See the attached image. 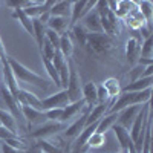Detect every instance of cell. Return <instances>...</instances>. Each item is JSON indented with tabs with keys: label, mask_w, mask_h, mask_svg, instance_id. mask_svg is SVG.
<instances>
[{
	"label": "cell",
	"mask_w": 153,
	"mask_h": 153,
	"mask_svg": "<svg viewBox=\"0 0 153 153\" xmlns=\"http://www.w3.org/2000/svg\"><path fill=\"white\" fill-rule=\"evenodd\" d=\"M92 107H87L78 118L76 120H74L72 123H69L68 126H66V129L63 130V136H65L69 143H74L75 139H76V136H78L83 130H84V127H86V120H87V115H89V110H91Z\"/></svg>",
	"instance_id": "cell-7"
},
{
	"label": "cell",
	"mask_w": 153,
	"mask_h": 153,
	"mask_svg": "<svg viewBox=\"0 0 153 153\" xmlns=\"http://www.w3.org/2000/svg\"><path fill=\"white\" fill-rule=\"evenodd\" d=\"M115 48V38L101 34H87V40L84 45V49L89 52V55L94 57H104Z\"/></svg>",
	"instance_id": "cell-3"
},
{
	"label": "cell",
	"mask_w": 153,
	"mask_h": 153,
	"mask_svg": "<svg viewBox=\"0 0 153 153\" xmlns=\"http://www.w3.org/2000/svg\"><path fill=\"white\" fill-rule=\"evenodd\" d=\"M0 126H3L5 129H8L9 132L16 133V135L22 133L20 126H19L17 120H16L14 117H12V115H11L9 112H6V110H5V109H2V107H0Z\"/></svg>",
	"instance_id": "cell-19"
},
{
	"label": "cell",
	"mask_w": 153,
	"mask_h": 153,
	"mask_svg": "<svg viewBox=\"0 0 153 153\" xmlns=\"http://www.w3.org/2000/svg\"><path fill=\"white\" fill-rule=\"evenodd\" d=\"M0 150H2V153H26L25 150H19V149H14V147H9L5 143H0Z\"/></svg>",
	"instance_id": "cell-39"
},
{
	"label": "cell",
	"mask_w": 153,
	"mask_h": 153,
	"mask_svg": "<svg viewBox=\"0 0 153 153\" xmlns=\"http://www.w3.org/2000/svg\"><path fill=\"white\" fill-rule=\"evenodd\" d=\"M141 109H143V106H129V107L123 109L121 112H118L117 124L129 130L133 124V121H135V118L138 117V113L141 112Z\"/></svg>",
	"instance_id": "cell-14"
},
{
	"label": "cell",
	"mask_w": 153,
	"mask_h": 153,
	"mask_svg": "<svg viewBox=\"0 0 153 153\" xmlns=\"http://www.w3.org/2000/svg\"><path fill=\"white\" fill-rule=\"evenodd\" d=\"M20 109H22L25 124H28L29 127H32V129L48 123V118H46L45 112L38 110V109H34V107H29V106H20Z\"/></svg>",
	"instance_id": "cell-9"
},
{
	"label": "cell",
	"mask_w": 153,
	"mask_h": 153,
	"mask_svg": "<svg viewBox=\"0 0 153 153\" xmlns=\"http://www.w3.org/2000/svg\"><path fill=\"white\" fill-rule=\"evenodd\" d=\"M80 25L89 32V34H101L103 28H101V22H100V16L95 11V8L92 11H89L87 14L80 20Z\"/></svg>",
	"instance_id": "cell-13"
},
{
	"label": "cell",
	"mask_w": 153,
	"mask_h": 153,
	"mask_svg": "<svg viewBox=\"0 0 153 153\" xmlns=\"http://www.w3.org/2000/svg\"><path fill=\"white\" fill-rule=\"evenodd\" d=\"M106 143H107V136L104 133L94 132L91 135V138L87 139V143H86V146H84V149L81 152L87 153V152H92V150H97V149H103L106 146Z\"/></svg>",
	"instance_id": "cell-23"
},
{
	"label": "cell",
	"mask_w": 153,
	"mask_h": 153,
	"mask_svg": "<svg viewBox=\"0 0 153 153\" xmlns=\"http://www.w3.org/2000/svg\"><path fill=\"white\" fill-rule=\"evenodd\" d=\"M35 144L38 146V149L42 150V153H65V152H61L60 149H57L49 139H38V141H35Z\"/></svg>",
	"instance_id": "cell-34"
},
{
	"label": "cell",
	"mask_w": 153,
	"mask_h": 153,
	"mask_svg": "<svg viewBox=\"0 0 153 153\" xmlns=\"http://www.w3.org/2000/svg\"><path fill=\"white\" fill-rule=\"evenodd\" d=\"M118 121V113H106L103 118L98 121V126H97V133H107L112 127L117 124Z\"/></svg>",
	"instance_id": "cell-27"
},
{
	"label": "cell",
	"mask_w": 153,
	"mask_h": 153,
	"mask_svg": "<svg viewBox=\"0 0 153 153\" xmlns=\"http://www.w3.org/2000/svg\"><path fill=\"white\" fill-rule=\"evenodd\" d=\"M153 84V76L150 78H139L136 81H132L129 84H126L121 87V92H141L146 91V89H152Z\"/></svg>",
	"instance_id": "cell-24"
},
{
	"label": "cell",
	"mask_w": 153,
	"mask_h": 153,
	"mask_svg": "<svg viewBox=\"0 0 153 153\" xmlns=\"http://www.w3.org/2000/svg\"><path fill=\"white\" fill-rule=\"evenodd\" d=\"M81 89H83V83H81V76L78 74V69L72 63V60H69V80H68V86H66V92L69 95L71 103L83 100Z\"/></svg>",
	"instance_id": "cell-6"
},
{
	"label": "cell",
	"mask_w": 153,
	"mask_h": 153,
	"mask_svg": "<svg viewBox=\"0 0 153 153\" xmlns=\"http://www.w3.org/2000/svg\"><path fill=\"white\" fill-rule=\"evenodd\" d=\"M0 58H2V61H8L6 49H5V45H3V40H2V37H0Z\"/></svg>",
	"instance_id": "cell-42"
},
{
	"label": "cell",
	"mask_w": 153,
	"mask_h": 153,
	"mask_svg": "<svg viewBox=\"0 0 153 153\" xmlns=\"http://www.w3.org/2000/svg\"><path fill=\"white\" fill-rule=\"evenodd\" d=\"M71 8H72V2H55L52 5V8L49 9L51 17H66L71 19Z\"/></svg>",
	"instance_id": "cell-26"
},
{
	"label": "cell",
	"mask_w": 153,
	"mask_h": 153,
	"mask_svg": "<svg viewBox=\"0 0 153 153\" xmlns=\"http://www.w3.org/2000/svg\"><path fill=\"white\" fill-rule=\"evenodd\" d=\"M81 98L86 103L87 107H94L97 106V84L94 81H89L86 84H83V89H81Z\"/></svg>",
	"instance_id": "cell-18"
},
{
	"label": "cell",
	"mask_w": 153,
	"mask_h": 153,
	"mask_svg": "<svg viewBox=\"0 0 153 153\" xmlns=\"http://www.w3.org/2000/svg\"><path fill=\"white\" fill-rule=\"evenodd\" d=\"M12 19L19 20V23L22 25V26L25 28V31H26L31 37H34V29H32V20L25 14V11L22 8H17V9H12Z\"/></svg>",
	"instance_id": "cell-29"
},
{
	"label": "cell",
	"mask_w": 153,
	"mask_h": 153,
	"mask_svg": "<svg viewBox=\"0 0 153 153\" xmlns=\"http://www.w3.org/2000/svg\"><path fill=\"white\" fill-rule=\"evenodd\" d=\"M150 76H153V66H147L143 72V78H150Z\"/></svg>",
	"instance_id": "cell-44"
},
{
	"label": "cell",
	"mask_w": 153,
	"mask_h": 153,
	"mask_svg": "<svg viewBox=\"0 0 153 153\" xmlns=\"http://www.w3.org/2000/svg\"><path fill=\"white\" fill-rule=\"evenodd\" d=\"M143 38L138 35H132L129 40L126 42V60L130 66H135L139 58V49H141Z\"/></svg>",
	"instance_id": "cell-12"
},
{
	"label": "cell",
	"mask_w": 153,
	"mask_h": 153,
	"mask_svg": "<svg viewBox=\"0 0 153 153\" xmlns=\"http://www.w3.org/2000/svg\"><path fill=\"white\" fill-rule=\"evenodd\" d=\"M68 104H71L69 95L66 89H60L54 95H49L42 100V110H51V109H65Z\"/></svg>",
	"instance_id": "cell-8"
},
{
	"label": "cell",
	"mask_w": 153,
	"mask_h": 153,
	"mask_svg": "<svg viewBox=\"0 0 153 153\" xmlns=\"http://www.w3.org/2000/svg\"><path fill=\"white\" fill-rule=\"evenodd\" d=\"M2 76H3V80H5V86H6V89L11 92V95L14 97L16 100H17V97H19V92H20V87H19V80L16 78V75H14V72H12V69L9 68V65H8V61H5L3 63V69H2Z\"/></svg>",
	"instance_id": "cell-15"
},
{
	"label": "cell",
	"mask_w": 153,
	"mask_h": 153,
	"mask_svg": "<svg viewBox=\"0 0 153 153\" xmlns=\"http://www.w3.org/2000/svg\"><path fill=\"white\" fill-rule=\"evenodd\" d=\"M124 22H126L127 26H129L130 29H133V31H139V29L144 28V26H149V25L146 23V20H144V17H143V14L139 12L138 6H136L135 11H132L130 14L124 19ZM149 28H150V26H149Z\"/></svg>",
	"instance_id": "cell-21"
},
{
	"label": "cell",
	"mask_w": 153,
	"mask_h": 153,
	"mask_svg": "<svg viewBox=\"0 0 153 153\" xmlns=\"http://www.w3.org/2000/svg\"><path fill=\"white\" fill-rule=\"evenodd\" d=\"M14 136H19V135L12 133V132H9L8 129H5L3 126H0V141H6V139L14 138Z\"/></svg>",
	"instance_id": "cell-38"
},
{
	"label": "cell",
	"mask_w": 153,
	"mask_h": 153,
	"mask_svg": "<svg viewBox=\"0 0 153 153\" xmlns=\"http://www.w3.org/2000/svg\"><path fill=\"white\" fill-rule=\"evenodd\" d=\"M104 86V89L107 91V95L112 101H115L120 94H121V84H120V80L118 78H113V76H110V78H106L103 83H101Z\"/></svg>",
	"instance_id": "cell-28"
},
{
	"label": "cell",
	"mask_w": 153,
	"mask_h": 153,
	"mask_svg": "<svg viewBox=\"0 0 153 153\" xmlns=\"http://www.w3.org/2000/svg\"><path fill=\"white\" fill-rule=\"evenodd\" d=\"M144 69H146V68L139 66V65L132 66V69H130V72H129V80H130L129 83L136 81V80H139V78H143V72H144Z\"/></svg>",
	"instance_id": "cell-36"
},
{
	"label": "cell",
	"mask_w": 153,
	"mask_h": 153,
	"mask_svg": "<svg viewBox=\"0 0 153 153\" xmlns=\"http://www.w3.org/2000/svg\"><path fill=\"white\" fill-rule=\"evenodd\" d=\"M115 135V138H117V144L120 147V150L123 153H127V149H129V146L132 144V139H130V135H129V130L124 129V127L115 124L112 129H110Z\"/></svg>",
	"instance_id": "cell-16"
},
{
	"label": "cell",
	"mask_w": 153,
	"mask_h": 153,
	"mask_svg": "<svg viewBox=\"0 0 153 153\" xmlns=\"http://www.w3.org/2000/svg\"><path fill=\"white\" fill-rule=\"evenodd\" d=\"M32 29H34V38L38 45V49H42L43 40H45V34H46V26L43 23H40L37 19L32 20Z\"/></svg>",
	"instance_id": "cell-32"
},
{
	"label": "cell",
	"mask_w": 153,
	"mask_h": 153,
	"mask_svg": "<svg viewBox=\"0 0 153 153\" xmlns=\"http://www.w3.org/2000/svg\"><path fill=\"white\" fill-rule=\"evenodd\" d=\"M95 11L100 16V22H101V28H103V32L112 38H115L117 35L121 34V20L113 14V12L109 9L107 2H100L95 3Z\"/></svg>",
	"instance_id": "cell-2"
},
{
	"label": "cell",
	"mask_w": 153,
	"mask_h": 153,
	"mask_svg": "<svg viewBox=\"0 0 153 153\" xmlns=\"http://www.w3.org/2000/svg\"><path fill=\"white\" fill-rule=\"evenodd\" d=\"M8 65L9 68L12 69V72H14L16 78L23 81V83H28V84H34V86H38V87H48L49 81L46 78H43L42 75L35 74L34 71H31L29 68H26L23 65V63H20L19 60L16 58H8Z\"/></svg>",
	"instance_id": "cell-4"
},
{
	"label": "cell",
	"mask_w": 153,
	"mask_h": 153,
	"mask_svg": "<svg viewBox=\"0 0 153 153\" xmlns=\"http://www.w3.org/2000/svg\"><path fill=\"white\" fill-rule=\"evenodd\" d=\"M45 115H46L48 121H55V123H60L61 115H63V109H51V110H45Z\"/></svg>",
	"instance_id": "cell-37"
},
{
	"label": "cell",
	"mask_w": 153,
	"mask_h": 153,
	"mask_svg": "<svg viewBox=\"0 0 153 153\" xmlns=\"http://www.w3.org/2000/svg\"><path fill=\"white\" fill-rule=\"evenodd\" d=\"M68 124H63V123H55V121H48L42 126L35 127L29 132V138L32 141H38V139H49L52 138L54 135L61 133L63 130L66 129Z\"/></svg>",
	"instance_id": "cell-5"
},
{
	"label": "cell",
	"mask_w": 153,
	"mask_h": 153,
	"mask_svg": "<svg viewBox=\"0 0 153 153\" xmlns=\"http://www.w3.org/2000/svg\"><path fill=\"white\" fill-rule=\"evenodd\" d=\"M69 32H71V37H72V40H75L76 43H78L80 46H83L84 48V45H86V40H87V31L81 26L80 23H76L75 26H72L71 29H69Z\"/></svg>",
	"instance_id": "cell-30"
},
{
	"label": "cell",
	"mask_w": 153,
	"mask_h": 153,
	"mask_svg": "<svg viewBox=\"0 0 153 153\" xmlns=\"http://www.w3.org/2000/svg\"><path fill=\"white\" fill-rule=\"evenodd\" d=\"M45 38H46V40H48L51 45H52V46L58 51V46H60V35H58L57 32H54V31H51V29H48V28H46Z\"/></svg>",
	"instance_id": "cell-35"
},
{
	"label": "cell",
	"mask_w": 153,
	"mask_h": 153,
	"mask_svg": "<svg viewBox=\"0 0 153 153\" xmlns=\"http://www.w3.org/2000/svg\"><path fill=\"white\" fill-rule=\"evenodd\" d=\"M112 103H113V101H109V103H104V104H97V106H94L91 110H89L87 120H86V126L92 124V123H98V121L107 113V110H109V107L112 106Z\"/></svg>",
	"instance_id": "cell-20"
},
{
	"label": "cell",
	"mask_w": 153,
	"mask_h": 153,
	"mask_svg": "<svg viewBox=\"0 0 153 153\" xmlns=\"http://www.w3.org/2000/svg\"><path fill=\"white\" fill-rule=\"evenodd\" d=\"M139 12L143 14L146 23L149 25V26L152 28V17H153V3L149 2V0H143V2H135Z\"/></svg>",
	"instance_id": "cell-31"
},
{
	"label": "cell",
	"mask_w": 153,
	"mask_h": 153,
	"mask_svg": "<svg viewBox=\"0 0 153 153\" xmlns=\"http://www.w3.org/2000/svg\"><path fill=\"white\" fill-rule=\"evenodd\" d=\"M86 109H87V106H86V103H84L83 100L68 104L65 109H63V115H61L60 123H63V124H69V123H72L74 120L78 118Z\"/></svg>",
	"instance_id": "cell-11"
},
{
	"label": "cell",
	"mask_w": 153,
	"mask_h": 153,
	"mask_svg": "<svg viewBox=\"0 0 153 153\" xmlns=\"http://www.w3.org/2000/svg\"><path fill=\"white\" fill-rule=\"evenodd\" d=\"M97 2H72L71 8V19H69V29L75 26L89 11H92L95 8Z\"/></svg>",
	"instance_id": "cell-10"
},
{
	"label": "cell",
	"mask_w": 153,
	"mask_h": 153,
	"mask_svg": "<svg viewBox=\"0 0 153 153\" xmlns=\"http://www.w3.org/2000/svg\"><path fill=\"white\" fill-rule=\"evenodd\" d=\"M46 28L57 32L58 35H61L66 31H69V19H66V17H51L48 25H46Z\"/></svg>",
	"instance_id": "cell-25"
},
{
	"label": "cell",
	"mask_w": 153,
	"mask_h": 153,
	"mask_svg": "<svg viewBox=\"0 0 153 153\" xmlns=\"http://www.w3.org/2000/svg\"><path fill=\"white\" fill-rule=\"evenodd\" d=\"M60 54L65 57L66 60H71L72 54H74V40L71 37V32L66 31L65 34L60 35V46H58Z\"/></svg>",
	"instance_id": "cell-22"
},
{
	"label": "cell",
	"mask_w": 153,
	"mask_h": 153,
	"mask_svg": "<svg viewBox=\"0 0 153 153\" xmlns=\"http://www.w3.org/2000/svg\"><path fill=\"white\" fill-rule=\"evenodd\" d=\"M139 57L141 58H152L153 57V35L143 40L141 49H139Z\"/></svg>",
	"instance_id": "cell-33"
},
{
	"label": "cell",
	"mask_w": 153,
	"mask_h": 153,
	"mask_svg": "<svg viewBox=\"0 0 153 153\" xmlns=\"http://www.w3.org/2000/svg\"><path fill=\"white\" fill-rule=\"evenodd\" d=\"M49 19H51V12L49 11H45L43 12V14H40V16H38V22H40V23H43L45 25V26H46V25H48V22H49Z\"/></svg>",
	"instance_id": "cell-41"
},
{
	"label": "cell",
	"mask_w": 153,
	"mask_h": 153,
	"mask_svg": "<svg viewBox=\"0 0 153 153\" xmlns=\"http://www.w3.org/2000/svg\"><path fill=\"white\" fill-rule=\"evenodd\" d=\"M150 98H152V89H146L141 92H121L120 97L109 107L107 113H118L129 106H144L150 103Z\"/></svg>",
	"instance_id": "cell-1"
},
{
	"label": "cell",
	"mask_w": 153,
	"mask_h": 153,
	"mask_svg": "<svg viewBox=\"0 0 153 153\" xmlns=\"http://www.w3.org/2000/svg\"><path fill=\"white\" fill-rule=\"evenodd\" d=\"M26 153H42V150L38 149V146L35 144V141H32V144H29V147H28Z\"/></svg>",
	"instance_id": "cell-43"
},
{
	"label": "cell",
	"mask_w": 153,
	"mask_h": 153,
	"mask_svg": "<svg viewBox=\"0 0 153 153\" xmlns=\"http://www.w3.org/2000/svg\"><path fill=\"white\" fill-rule=\"evenodd\" d=\"M17 101H19L20 106H29V107H34V109L42 110V100L38 98L35 94H32V92H28V91H23V89H20L19 97H17ZM42 112H43V110H42Z\"/></svg>",
	"instance_id": "cell-17"
},
{
	"label": "cell",
	"mask_w": 153,
	"mask_h": 153,
	"mask_svg": "<svg viewBox=\"0 0 153 153\" xmlns=\"http://www.w3.org/2000/svg\"><path fill=\"white\" fill-rule=\"evenodd\" d=\"M136 65L143 66V68L153 66V58H141V57H139V58H138V61H136Z\"/></svg>",
	"instance_id": "cell-40"
}]
</instances>
